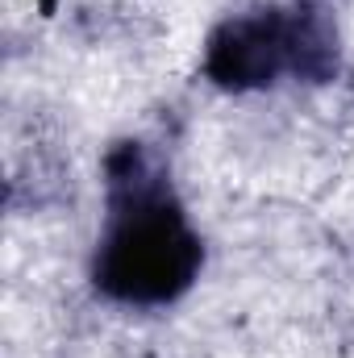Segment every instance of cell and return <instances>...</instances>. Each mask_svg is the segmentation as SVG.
<instances>
[{
  "label": "cell",
  "instance_id": "277c9868",
  "mask_svg": "<svg viewBox=\"0 0 354 358\" xmlns=\"http://www.w3.org/2000/svg\"><path fill=\"white\" fill-rule=\"evenodd\" d=\"M38 4H42V13H55V4H59V0H38Z\"/></svg>",
  "mask_w": 354,
  "mask_h": 358
},
{
  "label": "cell",
  "instance_id": "6da1fadb",
  "mask_svg": "<svg viewBox=\"0 0 354 358\" xmlns=\"http://www.w3.org/2000/svg\"><path fill=\"white\" fill-rule=\"evenodd\" d=\"M104 192L108 225L92 263L96 292L117 304L179 300L196 283L204 250L142 142H117L104 155Z\"/></svg>",
  "mask_w": 354,
  "mask_h": 358
},
{
  "label": "cell",
  "instance_id": "7a4b0ae2",
  "mask_svg": "<svg viewBox=\"0 0 354 358\" xmlns=\"http://www.w3.org/2000/svg\"><path fill=\"white\" fill-rule=\"evenodd\" d=\"M292 71V8H255L221 21L204 42V76L221 92H255Z\"/></svg>",
  "mask_w": 354,
  "mask_h": 358
},
{
  "label": "cell",
  "instance_id": "3957f363",
  "mask_svg": "<svg viewBox=\"0 0 354 358\" xmlns=\"http://www.w3.org/2000/svg\"><path fill=\"white\" fill-rule=\"evenodd\" d=\"M338 71V29L313 4L292 8V76L325 84Z\"/></svg>",
  "mask_w": 354,
  "mask_h": 358
}]
</instances>
